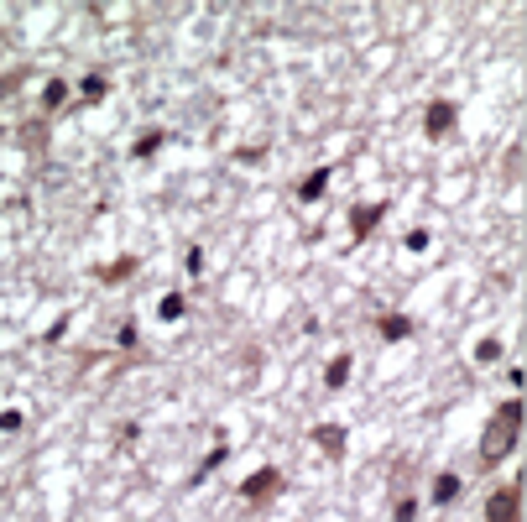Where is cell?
Returning a JSON list of instances; mask_svg holds the SVG:
<instances>
[{"label": "cell", "instance_id": "7a4b0ae2", "mask_svg": "<svg viewBox=\"0 0 527 522\" xmlns=\"http://www.w3.org/2000/svg\"><path fill=\"white\" fill-rule=\"evenodd\" d=\"M522 512V496H517V486H501L496 501H491V522H517Z\"/></svg>", "mask_w": 527, "mask_h": 522}, {"label": "cell", "instance_id": "6da1fadb", "mask_svg": "<svg viewBox=\"0 0 527 522\" xmlns=\"http://www.w3.org/2000/svg\"><path fill=\"white\" fill-rule=\"evenodd\" d=\"M517 423H522V407H501V418L486 429V460H501L517 439Z\"/></svg>", "mask_w": 527, "mask_h": 522}, {"label": "cell", "instance_id": "277c9868", "mask_svg": "<svg viewBox=\"0 0 527 522\" xmlns=\"http://www.w3.org/2000/svg\"><path fill=\"white\" fill-rule=\"evenodd\" d=\"M454 491H459V481H454V476H444V481H439V491H434V496H439V501H449Z\"/></svg>", "mask_w": 527, "mask_h": 522}, {"label": "cell", "instance_id": "3957f363", "mask_svg": "<svg viewBox=\"0 0 527 522\" xmlns=\"http://www.w3.org/2000/svg\"><path fill=\"white\" fill-rule=\"evenodd\" d=\"M272 486H277V476H272V470H267V476H256L251 486H245V491H251V496H267V491H272Z\"/></svg>", "mask_w": 527, "mask_h": 522}]
</instances>
